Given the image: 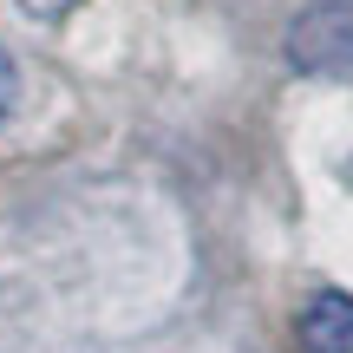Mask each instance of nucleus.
Segmentation results:
<instances>
[{"mask_svg":"<svg viewBox=\"0 0 353 353\" xmlns=\"http://www.w3.org/2000/svg\"><path fill=\"white\" fill-rule=\"evenodd\" d=\"M301 353H353V294L347 288H314L294 314Z\"/></svg>","mask_w":353,"mask_h":353,"instance_id":"f03ea898","label":"nucleus"},{"mask_svg":"<svg viewBox=\"0 0 353 353\" xmlns=\"http://www.w3.org/2000/svg\"><path fill=\"white\" fill-rule=\"evenodd\" d=\"M288 65L314 79H353V0H314L288 20Z\"/></svg>","mask_w":353,"mask_h":353,"instance_id":"f257e3e1","label":"nucleus"},{"mask_svg":"<svg viewBox=\"0 0 353 353\" xmlns=\"http://www.w3.org/2000/svg\"><path fill=\"white\" fill-rule=\"evenodd\" d=\"M13 7H20V13H33V20H65L79 0H13Z\"/></svg>","mask_w":353,"mask_h":353,"instance_id":"7ed1b4c3","label":"nucleus"},{"mask_svg":"<svg viewBox=\"0 0 353 353\" xmlns=\"http://www.w3.org/2000/svg\"><path fill=\"white\" fill-rule=\"evenodd\" d=\"M13 92H20V72H13V52L0 46V118L13 112Z\"/></svg>","mask_w":353,"mask_h":353,"instance_id":"20e7f679","label":"nucleus"}]
</instances>
